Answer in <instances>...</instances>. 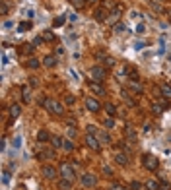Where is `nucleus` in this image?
I'll return each instance as SVG.
<instances>
[{"mask_svg": "<svg viewBox=\"0 0 171 190\" xmlns=\"http://www.w3.org/2000/svg\"><path fill=\"white\" fill-rule=\"evenodd\" d=\"M86 4H88V0H72V6H74L76 10H80V8H84Z\"/></svg>", "mask_w": 171, "mask_h": 190, "instance_id": "nucleus-28", "label": "nucleus"}, {"mask_svg": "<svg viewBox=\"0 0 171 190\" xmlns=\"http://www.w3.org/2000/svg\"><path fill=\"white\" fill-rule=\"evenodd\" d=\"M20 113H22V109H20V105H12V107H10V117H12V118L20 117Z\"/></svg>", "mask_w": 171, "mask_h": 190, "instance_id": "nucleus-24", "label": "nucleus"}, {"mask_svg": "<svg viewBox=\"0 0 171 190\" xmlns=\"http://www.w3.org/2000/svg\"><path fill=\"white\" fill-rule=\"evenodd\" d=\"M113 31H115L117 35H123V33L127 31V25H124L123 22H119V23H115V25H113Z\"/></svg>", "mask_w": 171, "mask_h": 190, "instance_id": "nucleus-19", "label": "nucleus"}, {"mask_svg": "<svg viewBox=\"0 0 171 190\" xmlns=\"http://www.w3.org/2000/svg\"><path fill=\"white\" fill-rule=\"evenodd\" d=\"M97 2V0H88V4H95Z\"/></svg>", "mask_w": 171, "mask_h": 190, "instance_id": "nucleus-50", "label": "nucleus"}, {"mask_svg": "<svg viewBox=\"0 0 171 190\" xmlns=\"http://www.w3.org/2000/svg\"><path fill=\"white\" fill-rule=\"evenodd\" d=\"M109 190H123V188H121V186H119V184H113V186H111V188H109Z\"/></svg>", "mask_w": 171, "mask_h": 190, "instance_id": "nucleus-48", "label": "nucleus"}, {"mask_svg": "<svg viewBox=\"0 0 171 190\" xmlns=\"http://www.w3.org/2000/svg\"><path fill=\"white\" fill-rule=\"evenodd\" d=\"M45 155H47L49 159H51V157H55V147H52V150H45V151H43V157H45Z\"/></svg>", "mask_w": 171, "mask_h": 190, "instance_id": "nucleus-35", "label": "nucleus"}, {"mask_svg": "<svg viewBox=\"0 0 171 190\" xmlns=\"http://www.w3.org/2000/svg\"><path fill=\"white\" fill-rule=\"evenodd\" d=\"M76 136V128L74 126H68V138H74Z\"/></svg>", "mask_w": 171, "mask_h": 190, "instance_id": "nucleus-37", "label": "nucleus"}, {"mask_svg": "<svg viewBox=\"0 0 171 190\" xmlns=\"http://www.w3.org/2000/svg\"><path fill=\"white\" fill-rule=\"evenodd\" d=\"M103 8H105V10H115V8H117L115 0H103Z\"/></svg>", "mask_w": 171, "mask_h": 190, "instance_id": "nucleus-26", "label": "nucleus"}, {"mask_svg": "<svg viewBox=\"0 0 171 190\" xmlns=\"http://www.w3.org/2000/svg\"><path fill=\"white\" fill-rule=\"evenodd\" d=\"M68 19H70V22H74V19H78V16H76V14H70V16H68Z\"/></svg>", "mask_w": 171, "mask_h": 190, "instance_id": "nucleus-47", "label": "nucleus"}, {"mask_svg": "<svg viewBox=\"0 0 171 190\" xmlns=\"http://www.w3.org/2000/svg\"><path fill=\"white\" fill-rule=\"evenodd\" d=\"M103 173H105V175H107V177H111V175H113L111 167H103Z\"/></svg>", "mask_w": 171, "mask_h": 190, "instance_id": "nucleus-41", "label": "nucleus"}, {"mask_svg": "<svg viewBox=\"0 0 171 190\" xmlns=\"http://www.w3.org/2000/svg\"><path fill=\"white\" fill-rule=\"evenodd\" d=\"M88 74H89V78H92L93 82H97V84L105 82V76H107V72H105V68H103V66H92Z\"/></svg>", "mask_w": 171, "mask_h": 190, "instance_id": "nucleus-1", "label": "nucleus"}, {"mask_svg": "<svg viewBox=\"0 0 171 190\" xmlns=\"http://www.w3.org/2000/svg\"><path fill=\"white\" fill-rule=\"evenodd\" d=\"M89 91L95 93V95H105V89L101 88V84H97V82H89Z\"/></svg>", "mask_w": 171, "mask_h": 190, "instance_id": "nucleus-11", "label": "nucleus"}, {"mask_svg": "<svg viewBox=\"0 0 171 190\" xmlns=\"http://www.w3.org/2000/svg\"><path fill=\"white\" fill-rule=\"evenodd\" d=\"M82 184H84V186H95V184H97V177L95 175H93V173H84V175H82Z\"/></svg>", "mask_w": 171, "mask_h": 190, "instance_id": "nucleus-6", "label": "nucleus"}, {"mask_svg": "<svg viewBox=\"0 0 171 190\" xmlns=\"http://www.w3.org/2000/svg\"><path fill=\"white\" fill-rule=\"evenodd\" d=\"M58 173H60V177H62V179L74 180V165H72V163H60Z\"/></svg>", "mask_w": 171, "mask_h": 190, "instance_id": "nucleus-3", "label": "nucleus"}, {"mask_svg": "<svg viewBox=\"0 0 171 190\" xmlns=\"http://www.w3.org/2000/svg\"><path fill=\"white\" fill-rule=\"evenodd\" d=\"M142 31H144V25H142V23H140V25H136V33H142Z\"/></svg>", "mask_w": 171, "mask_h": 190, "instance_id": "nucleus-46", "label": "nucleus"}, {"mask_svg": "<svg viewBox=\"0 0 171 190\" xmlns=\"http://www.w3.org/2000/svg\"><path fill=\"white\" fill-rule=\"evenodd\" d=\"M58 188L60 190H70L72 188V180L70 179H60L58 180Z\"/></svg>", "mask_w": 171, "mask_h": 190, "instance_id": "nucleus-16", "label": "nucleus"}, {"mask_svg": "<svg viewBox=\"0 0 171 190\" xmlns=\"http://www.w3.org/2000/svg\"><path fill=\"white\" fill-rule=\"evenodd\" d=\"M22 99H23V103H29L31 101V89L29 88H23L22 89Z\"/></svg>", "mask_w": 171, "mask_h": 190, "instance_id": "nucleus-23", "label": "nucleus"}, {"mask_svg": "<svg viewBox=\"0 0 171 190\" xmlns=\"http://www.w3.org/2000/svg\"><path fill=\"white\" fill-rule=\"evenodd\" d=\"M88 134H95V128H93L92 124H89V126H88Z\"/></svg>", "mask_w": 171, "mask_h": 190, "instance_id": "nucleus-44", "label": "nucleus"}, {"mask_svg": "<svg viewBox=\"0 0 171 190\" xmlns=\"http://www.w3.org/2000/svg\"><path fill=\"white\" fill-rule=\"evenodd\" d=\"M103 64H107L109 68H111V66H115V60H113L111 56H105V58H103Z\"/></svg>", "mask_w": 171, "mask_h": 190, "instance_id": "nucleus-33", "label": "nucleus"}, {"mask_svg": "<svg viewBox=\"0 0 171 190\" xmlns=\"http://www.w3.org/2000/svg\"><path fill=\"white\" fill-rule=\"evenodd\" d=\"M123 190H130V188H123Z\"/></svg>", "mask_w": 171, "mask_h": 190, "instance_id": "nucleus-52", "label": "nucleus"}, {"mask_svg": "<svg viewBox=\"0 0 171 190\" xmlns=\"http://www.w3.org/2000/svg\"><path fill=\"white\" fill-rule=\"evenodd\" d=\"M27 66H29V68H39L41 62H39L37 58H29V60H27Z\"/></svg>", "mask_w": 171, "mask_h": 190, "instance_id": "nucleus-31", "label": "nucleus"}, {"mask_svg": "<svg viewBox=\"0 0 171 190\" xmlns=\"http://www.w3.org/2000/svg\"><path fill=\"white\" fill-rule=\"evenodd\" d=\"M142 163H144V167L148 169V171H156V169L160 167L158 157H156V155H150V153H146L144 157H142Z\"/></svg>", "mask_w": 171, "mask_h": 190, "instance_id": "nucleus-4", "label": "nucleus"}, {"mask_svg": "<svg viewBox=\"0 0 171 190\" xmlns=\"http://www.w3.org/2000/svg\"><path fill=\"white\" fill-rule=\"evenodd\" d=\"M169 14H171V12H169Z\"/></svg>", "mask_w": 171, "mask_h": 190, "instance_id": "nucleus-53", "label": "nucleus"}, {"mask_svg": "<svg viewBox=\"0 0 171 190\" xmlns=\"http://www.w3.org/2000/svg\"><path fill=\"white\" fill-rule=\"evenodd\" d=\"M115 161L124 167V165H128V155L124 153V151H117V153H115Z\"/></svg>", "mask_w": 171, "mask_h": 190, "instance_id": "nucleus-12", "label": "nucleus"}, {"mask_svg": "<svg viewBox=\"0 0 171 190\" xmlns=\"http://www.w3.org/2000/svg\"><path fill=\"white\" fill-rule=\"evenodd\" d=\"M164 109H165V101H160V103H154V105H152V111L156 114H161V113H164Z\"/></svg>", "mask_w": 171, "mask_h": 190, "instance_id": "nucleus-18", "label": "nucleus"}, {"mask_svg": "<svg viewBox=\"0 0 171 190\" xmlns=\"http://www.w3.org/2000/svg\"><path fill=\"white\" fill-rule=\"evenodd\" d=\"M49 140H51V136H49L47 130H39V132H37V142L45 144V142H49Z\"/></svg>", "mask_w": 171, "mask_h": 190, "instance_id": "nucleus-14", "label": "nucleus"}, {"mask_svg": "<svg viewBox=\"0 0 171 190\" xmlns=\"http://www.w3.org/2000/svg\"><path fill=\"white\" fill-rule=\"evenodd\" d=\"M130 186H132V190H140V188H142V184L138 183V180H132V184H130Z\"/></svg>", "mask_w": 171, "mask_h": 190, "instance_id": "nucleus-38", "label": "nucleus"}, {"mask_svg": "<svg viewBox=\"0 0 171 190\" xmlns=\"http://www.w3.org/2000/svg\"><path fill=\"white\" fill-rule=\"evenodd\" d=\"M20 144H22V138H16V142H14V147H20Z\"/></svg>", "mask_w": 171, "mask_h": 190, "instance_id": "nucleus-45", "label": "nucleus"}, {"mask_svg": "<svg viewBox=\"0 0 171 190\" xmlns=\"http://www.w3.org/2000/svg\"><path fill=\"white\" fill-rule=\"evenodd\" d=\"M97 140H99L101 144H111V136L107 134V132H97Z\"/></svg>", "mask_w": 171, "mask_h": 190, "instance_id": "nucleus-15", "label": "nucleus"}, {"mask_svg": "<svg viewBox=\"0 0 171 190\" xmlns=\"http://www.w3.org/2000/svg\"><path fill=\"white\" fill-rule=\"evenodd\" d=\"M121 12H123V8L117 4V8H115V10H111V14H109V18H107V23H109V25H115V23H119Z\"/></svg>", "mask_w": 171, "mask_h": 190, "instance_id": "nucleus-5", "label": "nucleus"}, {"mask_svg": "<svg viewBox=\"0 0 171 190\" xmlns=\"http://www.w3.org/2000/svg\"><path fill=\"white\" fill-rule=\"evenodd\" d=\"M124 134H127V138H130V140H132L134 136H136V130H134L132 126H127V128H124Z\"/></svg>", "mask_w": 171, "mask_h": 190, "instance_id": "nucleus-30", "label": "nucleus"}, {"mask_svg": "<svg viewBox=\"0 0 171 190\" xmlns=\"http://www.w3.org/2000/svg\"><path fill=\"white\" fill-rule=\"evenodd\" d=\"M43 64L47 66V68H52V66H56V56H52V55H47L43 58Z\"/></svg>", "mask_w": 171, "mask_h": 190, "instance_id": "nucleus-13", "label": "nucleus"}, {"mask_svg": "<svg viewBox=\"0 0 171 190\" xmlns=\"http://www.w3.org/2000/svg\"><path fill=\"white\" fill-rule=\"evenodd\" d=\"M146 190H161V184L158 180H148L146 183Z\"/></svg>", "mask_w": 171, "mask_h": 190, "instance_id": "nucleus-20", "label": "nucleus"}, {"mask_svg": "<svg viewBox=\"0 0 171 190\" xmlns=\"http://www.w3.org/2000/svg\"><path fill=\"white\" fill-rule=\"evenodd\" d=\"M86 144H88V147H92L93 151H97V150H99V146H101V142L97 140V136H93V134L86 136Z\"/></svg>", "mask_w": 171, "mask_h": 190, "instance_id": "nucleus-8", "label": "nucleus"}, {"mask_svg": "<svg viewBox=\"0 0 171 190\" xmlns=\"http://www.w3.org/2000/svg\"><path fill=\"white\" fill-rule=\"evenodd\" d=\"M130 89H132L134 93H142V84L136 80H130Z\"/></svg>", "mask_w": 171, "mask_h": 190, "instance_id": "nucleus-21", "label": "nucleus"}, {"mask_svg": "<svg viewBox=\"0 0 171 190\" xmlns=\"http://www.w3.org/2000/svg\"><path fill=\"white\" fill-rule=\"evenodd\" d=\"M43 107L49 109L52 114H62L64 113V107L60 105L58 101H55V99H43Z\"/></svg>", "mask_w": 171, "mask_h": 190, "instance_id": "nucleus-2", "label": "nucleus"}, {"mask_svg": "<svg viewBox=\"0 0 171 190\" xmlns=\"http://www.w3.org/2000/svg\"><path fill=\"white\" fill-rule=\"evenodd\" d=\"M64 101H66L68 105H72V103H74V95H66V97H64Z\"/></svg>", "mask_w": 171, "mask_h": 190, "instance_id": "nucleus-39", "label": "nucleus"}, {"mask_svg": "<svg viewBox=\"0 0 171 190\" xmlns=\"http://www.w3.org/2000/svg\"><path fill=\"white\" fill-rule=\"evenodd\" d=\"M86 109L92 111V113H97V111L101 109V105H99V101H97V99H93V97H86Z\"/></svg>", "mask_w": 171, "mask_h": 190, "instance_id": "nucleus-7", "label": "nucleus"}, {"mask_svg": "<svg viewBox=\"0 0 171 190\" xmlns=\"http://www.w3.org/2000/svg\"><path fill=\"white\" fill-rule=\"evenodd\" d=\"M0 14H2V16H6V14H8V4H6V2L0 4Z\"/></svg>", "mask_w": 171, "mask_h": 190, "instance_id": "nucleus-36", "label": "nucleus"}, {"mask_svg": "<svg viewBox=\"0 0 171 190\" xmlns=\"http://www.w3.org/2000/svg\"><path fill=\"white\" fill-rule=\"evenodd\" d=\"M156 2H164V0H156Z\"/></svg>", "mask_w": 171, "mask_h": 190, "instance_id": "nucleus-51", "label": "nucleus"}, {"mask_svg": "<svg viewBox=\"0 0 171 190\" xmlns=\"http://www.w3.org/2000/svg\"><path fill=\"white\" fill-rule=\"evenodd\" d=\"M93 18H95V22H107V10L105 8H97L95 12H93Z\"/></svg>", "mask_w": 171, "mask_h": 190, "instance_id": "nucleus-9", "label": "nucleus"}, {"mask_svg": "<svg viewBox=\"0 0 171 190\" xmlns=\"http://www.w3.org/2000/svg\"><path fill=\"white\" fill-rule=\"evenodd\" d=\"M27 27H31V23H27V22H23L22 25H20V31H26Z\"/></svg>", "mask_w": 171, "mask_h": 190, "instance_id": "nucleus-40", "label": "nucleus"}, {"mask_svg": "<svg viewBox=\"0 0 171 190\" xmlns=\"http://www.w3.org/2000/svg\"><path fill=\"white\" fill-rule=\"evenodd\" d=\"M51 144H52V147H55V150H58V147H64V140L58 138V136H52V138H51Z\"/></svg>", "mask_w": 171, "mask_h": 190, "instance_id": "nucleus-17", "label": "nucleus"}, {"mask_svg": "<svg viewBox=\"0 0 171 190\" xmlns=\"http://www.w3.org/2000/svg\"><path fill=\"white\" fill-rule=\"evenodd\" d=\"M161 190H169V186H167L165 183H161Z\"/></svg>", "mask_w": 171, "mask_h": 190, "instance_id": "nucleus-49", "label": "nucleus"}, {"mask_svg": "<svg viewBox=\"0 0 171 190\" xmlns=\"http://www.w3.org/2000/svg\"><path fill=\"white\" fill-rule=\"evenodd\" d=\"M55 52H56V56H62V55H64V49H62V47H58Z\"/></svg>", "mask_w": 171, "mask_h": 190, "instance_id": "nucleus-42", "label": "nucleus"}, {"mask_svg": "<svg viewBox=\"0 0 171 190\" xmlns=\"http://www.w3.org/2000/svg\"><path fill=\"white\" fill-rule=\"evenodd\" d=\"M8 179H10V175H8V171H4V175H2V180H4V183H8Z\"/></svg>", "mask_w": 171, "mask_h": 190, "instance_id": "nucleus-43", "label": "nucleus"}, {"mask_svg": "<svg viewBox=\"0 0 171 190\" xmlns=\"http://www.w3.org/2000/svg\"><path fill=\"white\" fill-rule=\"evenodd\" d=\"M41 39H43V41H49V43H51V41H55V33H52V31H45Z\"/></svg>", "mask_w": 171, "mask_h": 190, "instance_id": "nucleus-29", "label": "nucleus"}, {"mask_svg": "<svg viewBox=\"0 0 171 190\" xmlns=\"http://www.w3.org/2000/svg\"><path fill=\"white\" fill-rule=\"evenodd\" d=\"M160 91H161V95H164L165 99H171V85H167V84H164L160 88Z\"/></svg>", "mask_w": 171, "mask_h": 190, "instance_id": "nucleus-22", "label": "nucleus"}, {"mask_svg": "<svg viewBox=\"0 0 171 190\" xmlns=\"http://www.w3.org/2000/svg\"><path fill=\"white\" fill-rule=\"evenodd\" d=\"M41 173H43V177H45V179H55L56 169H55V167H51V165H45V167L41 169Z\"/></svg>", "mask_w": 171, "mask_h": 190, "instance_id": "nucleus-10", "label": "nucleus"}, {"mask_svg": "<svg viewBox=\"0 0 171 190\" xmlns=\"http://www.w3.org/2000/svg\"><path fill=\"white\" fill-rule=\"evenodd\" d=\"M64 150H66V151H72V150H74V144H72V140H64Z\"/></svg>", "mask_w": 171, "mask_h": 190, "instance_id": "nucleus-32", "label": "nucleus"}, {"mask_svg": "<svg viewBox=\"0 0 171 190\" xmlns=\"http://www.w3.org/2000/svg\"><path fill=\"white\" fill-rule=\"evenodd\" d=\"M66 23V16H58V18H55V22H52V25L55 27H60Z\"/></svg>", "mask_w": 171, "mask_h": 190, "instance_id": "nucleus-25", "label": "nucleus"}, {"mask_svg": "<svg viewBox=\"0 0 171 190\" xmlns=\"http://www.w3.org/2000/svg\"><path fill=\"white\" fill-rule=\"evenodd\" d=\"M105 111H107L109 117H113V114L117 113V109H115V105H113V103H105Z\"/></svg>", "mask_w": 171, "mask_h": 190, "instance_id": "nucleus-27", "label": "nucleus"}, {"mask_svg": "<svg viewBox=\"0 0 171 190\" xmlns=\"http://www.w3.org/2000/svg\"><path fill=\"white\" fill-rule=\"evenodd\" d=\"M105 126H107V128H115V120H113V117L105 118Z\"/></svg>", "mask_w": 171, "mask_h": 190, "instance_id": "nucleus-34", "label": "nucleus"}]
</instances>
